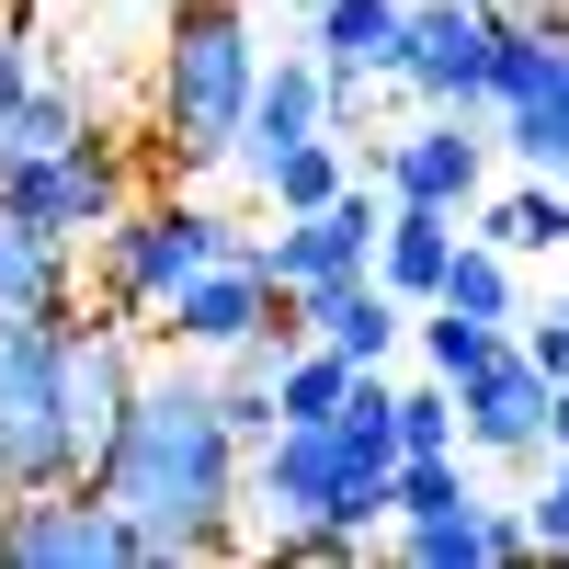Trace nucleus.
<instances>
[{"mask_svg":"<svg viewBox=\"0 0 569 569\" xmlns=\"http://www.w3.org/2000/svg\"><path fill=\"white\" fill-rule=\"evenodd\" d=\"M103 490L126 525H137V569H182V558H240L251 525V445L228 433L217 410V365L171 353L137 376V410L103 456Z\"/></svg>","mask_w":569,"mask_h":569,"instance_id":"nucleus-1","label":"nucleus"},{"mask_svg":"<svg viewBox=\"0 0 569 569\" xmlns=\"http://www.w3.org/2000/svg\"><path fill=\"white\" fill-rule=\"evenodd\" d=\"M251 80H262V34L240 0H182L160 34V80H149V149L171 171H228L251 126Z\"/></svg>","mask_w":569,"mask_h":569,"instance_id":"nucleus-2","label":"nucleus"},{"mask_svg":"<svg viewBox=\"0 0 569 569\" xmlns=\"http://www.w3.org/2000/svg\"><path fill=\"white\" fill-rule=\"evenodd\" d=\"M240 240H251V228H240V217H217V206H194V194H137V206L103 228V240H91V251H103V308L160 330V308H171L206 262H228Z\"/></svg>","mask_w":569,"mask_h":569,"instance_id":"nucleus-3","label":"nucleus"},{"mask_svg":"<svg viewBox=\"0 0 569 569\" xmlns=\"http://www.w3.org/2000/svg\"><path fill=\"white\" fill-rule=\"evenodd\" d=\"M388 490L399 479H353V467H342L330 421H273V445H251V525H262V547L308 536V525L376 536V525H388Z\"/></svg>","mask_w":569,"mask_h":569,"instance_id":"nucleus-4","label":"nucleus"},{"mask_svg":"<svg viewBox=\"0 0 569 569\" xmlns=\"http://www.w3.org/2000/svg\"><path fill=\"white\" fill-rule=\"evenodd\" d=\"M137 376H149V353H137V319H58V399H69V479H103V456L126 433L137 410Z\"/></svg>","mask_w":569,"mask_h":569,"instance_id":"nucleus-5","label":"nucleus"},{"mask_svg":"<svg viewBox=\"0 0 569 569\" xmlns=\"http://www.w3.org/2000/svg\"><path fill=\"white\" fill-rule=\"evenodd\" d=\"M69 479V399H58V319H0V490Z\"/></svg>","mask_w":569,"mask_h":569,"instance_id":"nucleus-6","label":"nucleus"},{"mask_svg":"<svg viewBox=\"0 0 569 569\" xmlns=\"http://www.w3.org/2000/svg\"><path fill=\"white\" fill-rule=\"evenodd\" d=\"M490 46H501V23L479 0H410L388 91H410L421 114H490Z\"/></svg>","mask_w":569,"mask_h":569,"instance_id":"nucleus-7","label":"nucleus"},{"mask_svg":"<svg viewBox=\"0 0 569 569\" xmlns=\"http://www.w3.org/2000/svg\"><path fill=\"white\" fill-rule=\"evenodd\" d=\"M114 558H137V525L91 479L0 490V569H114Z\"/></svg>","mask_w":569,"mask_h":569,"instance_id":"nucleus-8","label":"nucleus"},{"mask_svg":"<svg viewBox=\"0 0 569 569\" xmlns=\"http://www.w3.org/2000/svg\"><path fill=\"white\" fill-rule=\"evenodd\" d=\"M0 206H23L34 228H58V240H103V228L137 206V171H126V149L103 126H80L69 149H46V160H23V171H0Z\"/></svg>","mask_w":569,"mask_h":569,"instance_id":"nucleus-9","label":"nucleus"},{"mask_svg":"<svg viewBox=\"0 0 569 569\" xmlns=\"http://www.w3.org/2000/svg\"><path fill=\"white\" fill-rule=\"evenodd\" d=\"M376 228H388V182H365V171H353L330 206L273 217V240H251V251H262V273H273V297H297V284L365 273V262H376Z\"/></svg>","mask_w":569,"mask_h":569,"instance_id":"nucleus-10","label":"nucleus"},{"mask_svg":"<svg viewBox=\"0 0 569 569\" xmlns=\"http://www.w3.org/2000/svg\"><path fill=\"white\" fill-rule=\"evenodd\" d=\"M273 319H284V297H273V273H262V251L240 240L228 262H206V273L182 284L171 308H160V342H171V353H194V365H228L240 342H262Z\"/></svg>","mask_w":569,"mask_h":569,"instance_id":"nucleus-11","label":"nucleus"},{"mask_svg":"<svg viewBox=\"0 0 569 569\" xmlns=\"http://www.w3.org/2000/svg\"><path fill=\"white\" fill-rule=\"evenodd\" d=\"M376 182H388V206L467 217V206L490 194V137H479V114H410L399 137H376Z\"/></svg>","mask_w":569,"mask_h":569,"instance_id":"nucleus-12","label":"nucleus"},{"mask_svg":"<svg viewBox=\"0 0 569 569\" xmlns=\"http://www.w3.org/2000/svg\"><path fill=\"white\" fill-rule=\"evenodd\" d=\"M456 433L467 456H547V376L525 365V342H501L479 376H456Z\"/></svg>","mask_w":569,"mask_h":569,"instance_id":"nucleus-13","label":"nucleus"},{"mask_svg":"<svg viewBox=\"0 0 569 569\" xmlns=\"http://www.w3.org/2000/svg\"><path fill=\"white\" fill-rule=\"evenodd\" d=\"M330 114H342V91H330L319 58H262V80H251V126H240V149H228V171L262 182V171L297 149V137H319Z\"/></svg>","mask_w":569,"mask_h":569,"instance_id":"nucleus-14","label":"nucleus"},{"mask_svg":"<svg viewBox=\"0 0 569 569\" xmlns=\"http://www.w3.org/2000/svg\"><path fill=\"white\" fill-rule=\"evenodd\" d=\"M399 558L410 569H512V558H536V525L467 490L456 512H399Z\"/></svg>","mask_w":569,"mask_h":569,"instance_id":"nucleus-15","label":"nucleus"},{"mask_svg":"<svg viewBox=\"0 0 569 569\" xmlns=\"http://www.w3.org/2000/svg\"><path fill=\"white\" fill-rule=\"evenodd\" d=\"M297 330L308 342H330V353H353V365H388L399 353V330H410V308L388 297V284H376V262L365 273H330V284H297Z\"/></svg>","mask_w":569,"mask_h":569,"instance_id":"nucleus-16","label":"nucleus"},{"mask_svg":"<svg viewBox=\"0 0 569 569\" xmlns=\"http://www.w3.org/2000/svg\"><path fill=\"white\" fill-rule=\"evenodd\" d=\"M80 308V240L0 206V319H69Z\"/></svg>","mask_w":569,"mask_h":569,"instance_id":"nucleus-17","label":"nucleus"},{"mask_svg":"<svg viewBox=\"0 0 569 569\" xmlns=\"http://www.w3.org/2000/svg\"><path fill=\"white\" fill-rule=\"evenodd\" d=\"M399 12H410V0H319V12H308V58L342 91H376L388 58H399Z\"/></svg>","mask_w":569,"mask_h":569,"instance_id":"nucleus-18","label":"nucleus"},{"mask_svg":"<svg viewBox=\"0 0 569 569\" xmlns=\"http://www.w3.org/2000/svg\"><path fill=\"white\" fill-rule=\"evenodd\" d=\"M456 240H467V228H456L445 206H388V228H376V284H388L399 308H433Z\"/></svg>","mask_w":569,"mask_h":569,"instance_id":"nucleus-19","label":"nucleus"},{"mask_svg":"<svg viewBox=\"0 0 569 569\" xmlns=\"http://www.w3.org/2000/svg\"><path fill=\"white\" fill-rule=\"evenodd\" d=\"M80 126H91V103H80L58 69H34L12 103H0V171H23V160H46V149H69Z\"/></svg>","mask_w":569,"mask_h":569,"instance_id":"nucleus-20","label":"nucleus"},{"mask_svg":"<svg viewBox=\"0 0 569 569\" xmlns=\"http://www.w3.org/2000/svg\"><path fill=\"white\" fill-rule=\"evenodd\" d=\"M467 217H479V240H501L512 262L525 251H569V182H547V171H525L512 194H479Z\"/></svg>","mask_w":569,"mask_h":569,"instance_id":"nucleus-21","label":"nucleus"},{"mask_svg":"<svg viewBox=\"0 0 569 569\" xmlns=\"http://www.w3.org/2000/svg\"><path fill=\"white\" fill-rule=\"evenodd\" d=\"M353 182V149H342V126H319V137H297V149H284L251 194H273V217H308V206H330Z\"/></svg>","mask_w":569,"mask_h":569,"instance_id":"nucleus-22","label":"nucleus"},{"mask_svg":"<svg viewBox=\"0 0 569 569\" xmlns=\"http://www.w3.org/2000/svg\"><path fill=\"white\" fill-rule=\"evenodd\" d=\"M410 342H421V376H445V388H456V376H479L501 342H512V319H467V308H410Z\"/></svg>","mask_w":569,"mask_h":569,"instance_id":"nucleus-23","label":"nucleus"},{"mask_svg":"<svg viewBox=\"0 0 569 569\" xmlns=\"http://www.w3.org/2000/svg\"><path fill=\"white\" fill-rule=\"evenodd\" d=\"M342 388H353V353L284 342V365H273V410H284V421H330V410H342Z\"/></svg>","mask_w":569,"mask_h":569,"instance_id":"nucleus-24","label":"nucleus"},{"mask_svg":"<svg viewBox=\"0 0 569 569\" xmlns=\"http://www.w3.org/2000/svg\"><path fill=\"white\" fill-rule=\"evenodd\" d=\"M445 308H467V319H525V308H512V251H501V240H456Z\"/></svg>","mask_w":569,"mask_h":569,"instance_id":"nucleus-25","label":"nucleus"},{"mask_svg":"<svg viewBox=\"0 0 569 569\" xmlns=\"http://www.w3.org/2000/svg\"><path fill=\"white\" fill-rule=\"evenodd\" d=\"M467 456V433H456V388L445 376H421V388H399V456Z\"/></svg>","mask_w":569,"mask_h":569,"instance_id":"nucleus-26","label":"nucleus"},{"mask_svg":"<svg viewBox=\"0 0 569 569\" xmlns=\"http://www.w3.org/2000/svg\"><path fill=\"white\" fill-rule=\"evenodd\" d=\"M456 501H467V467H456V445H445V456H399L388 525H399V512H456Z\"/></svg>","mask_w":569,"mask_h":569,"instance_id":"nucleus-27","label":"nucleus"},{"mask_svg":"<svg viewBox=\"0 0 569 569\" xmlns=\"http://www.w3.org/2000/svg\"><path fill=\"white\" fill-rule=\"evenodd\" d=\"M512 342H525V365H536V376H569V308H547V319H512Z\"/></svg>","mask_w":569,"mask_h":569,"instance_id":"nucleus-28","label":"nucleus"},{"mask_svg":"<svg viewBox=\"0 0 569 569\" xmlns=\"http://www.w3.org/2000/svg\"><path fill=\"white\" fill-rule=\"evenodd\" d=\"M34 69H46V46H34V23H23V12H0V103H12V91H23Z\"/></svg>","mask_w":569,"mask_h":569,"instance_id":"nucleus-29","label":"nucleus"},{"mask_svg":"<svg viewBox=\"0 0 569 569\" xmlns=\"http://www.w3.org/2000/svg\"><path fill=\"white\" fill-rule=\"evenodd\" d=\"M490 23H547V12H569V0H479Z\"/></svg>","mask_w":569,"mask_h":569,"instance_id":"nucleus-30","label":"nucleus"},{"mask_svg":"<svg viewBox=\"0 0 569 569\" xmlns=\"http://www.w3.org/2000/svg\"><path fill=\"white\" fill-rule=\"evenodd\" d=\"M273 12H297V23H308V12H319V0H273Z\"/></svg>","mask_w":569,"mask_h":569,"instance_id":"nucleus-31","label":"nucleus"},{"mask_svg":"<svg viewBox=\"0 0 569 569\" xmlns=\"http://www.w3.org/2000/svg\"><path fill=\"white\" fill-rule=\"evenodd\" d=\"M0 12H12V0H0Z\"/></svg>","mask_w":569,"mask_h":569,"instance_id":"nucleus-32","label":"nucleus"},{"mask_svg":"<svg viewBox=\"0 0 569 569\" xmlns=\"http://www.w3.org/2000/svg\"><path fill=\"white\" fill-rule=\"evenodd\" d=\"M558 308H569V297H558Z\"/></svg>","mask_w":569,"mask_h":569,"instance_id":"nucleus-33","label":"nucleus"}]
</instances>
